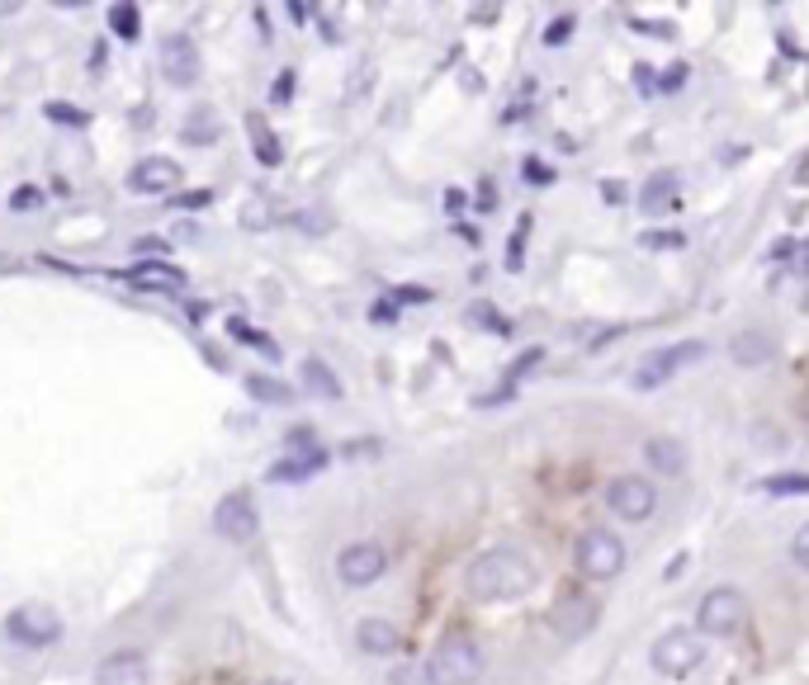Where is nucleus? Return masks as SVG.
Returning <instances> with one entry per match:
<instances>
[{
  "label": "nucleus",
  "mask_w": 809,
  "mask_h": 685,
  "mask_svg": "<svg viewBox=\"0 0 809 685\" xmlns=\"http://www.w3.org/2000/svg\"><path fill=\"white\" fill-rule=\"evenodd\" d=\"M464 587L474 601L483 605H502V601H521L525 591H535V563L525 558L521 549L511 544H497V549H483L464 573Z\"/></svg>",
  "instance_id": "f257e3e1"
},
{
  "label": "nucleus",
  "mask_w": 809,
  "mask_h": 685,
  "mask_svg": "<svg viewBox=\"0 0 809 685\" xmlns=\"http://www.w3.org/2000/svg\"><path fill=\"white\" fill-rule=\"evenodd\" d=\"M421 672H426V685H474L483 676V648L464 634H450L431 648Z\"/></svg>",
  "instance_id": "f03ea898"
},
{
  "label": "nucleus",
  "mask_w": 809,
  "mask_h": 685,
  "mask_svg": "<svg viewBox=\"0 0 809 685\" xmlns=\"http://www.w3.org/2000/svg\"><path fill=\"white\" fill-rule=\"evenodd\" d=\"M649 662H653V672L667 676V681H687V676L701 672V662H705V638L695 629H667V634L653 638Z\"/></svg>",
  "instance_id": "7ed1b4c3"
},
{
  "label": "nucleus",
  "mask_w": 809,
  "mask_h": 685,
  "mask_svg": "<svg viewBox=\"0 0 809 685\" xmlns=\"http://www.w3.org/2000/svg\"><path fill=\"white\" fill-rule=\"evenodd\" d=\"M624 544H620V534H610V530H582L578 534V544H573V563H578V573L587 577V581H610V577H620L624 573Z\"/></svg>",
  "instance_id": "20e7f679"
},
{
  "label": "nucleus",
  "mask_w": 809,
  "mask_h": 685,
  "mask_svg": "<svg viewBox=\"0 0 809 685\" xmlns=\"http://www.w3.org/2000/svg\"><path fill=\"white\" fill-rule=\"evenodd\" d=\"M748 624V601L738 587H715L701 596V610H695V634L705 638H734Z\"/></svg>",
  "instance_id": "39448f33"
},
{
  "label": "nucleus",
  "mask_w": 809,
  "mask_h": 685,
  "mask_svg": "<svg viewBox=\"0 0 809 685\" xmlns=\"http://www.w3.org/2000/svg\"><path fill=\"white\" fill-rule=\"evenodd\" d=\"M383 573H389V549L374 544V539H355L336 558V577H341V587H350V591L374 587Z\"/></svg>",
  "instance_id": "423d86ee"
},
{
  "label": "nucleus",
  "mask_w": 809,
  "mask_h": 685,
  "mask_svg": "<svg viewBox=\"0 0 809 685\" xmlns=\"http://www.w3.org/2000/svg\"><path fill=\"white\" fill-rule=\"evenodd\" d=\"M701 354H705V340H677V346H663V350L644 354V364L634 369V388H639V393H649V388H663V383L673 378L681 364L701 360Z\"/></svg>",
  "instance_id": "0eeeda50"
},
{
  "label": "nucleus",
  "mask_w": 809,
  "mask_h": 685,
  "mask_svg": "<svg viewBox=\"0 0 809 685\" xmlns=\"http://www.w3.org/2000/svg\"><path fill=\"white\" fill-rule=\"evenodd\" d=\"M653 506H658V492H653L649 478L624 473V478H616V482L606 488V510H610V516H620V520H630V525L649 520Z\"/></svg>",
  "instance_id": "6e6552de"
},
{
  "label": "nucleus",
  "mask_w": 809,
  "mask_h": 685,
  "mask_svg": "<svg viewBox=\"0 0 809 685\" xmlns=\"http://www.w3.org/2000/svg\"><path fill=\"white\" fill-rule=\"evenodd\" d=\"M213 530H218L223 539H233V544H247V539H255V530H261V516H255L251 496L247 492H227L218 510H213Z\"/></svg>",
  "instance_id": "1a4fd4ad"
},
{
  "label": "nucleus",
  "mask_w": 809,
  "mask_h": 685,
  "mask_svg": "<svg viewBox=\"0 0 809 685\" xmlns=\"http://www.w3.org/2000/svg\"><path fill=\"white\" fill-rule=\"evenodd\" d=\"M5 634L14 638V644H24V648H48L52 638L62 634V624H57V615L48 605H20L5 620Z\"/></svg>",
  "instance_id": "9d476101"
},
{
  "label": "nucleus",
  "mask_w": 809,
  "mask_h": 685,
  "mask_svg": "<svg viewBox=\"0 0 809 685\" xmlns=\"http://www.w3.org/2000/svg\"><path fill=\"white\" fill-rule=\"evenodd\" d=\"M199 71H204V62H199L194 38L190 34H166L162 38V76L185 91V85L199 81Z\"/></svg>",
  "instance_id": "9b49d317"
},
{
  "label": "nucleus",
  "mask_w": 809,
  "mask_h": 685,
  "mask_svg": "<svg viewBox=\"0 0 809 685\" xmlns=\"http://www.w3.org/2000/svg\"><path fill=\"white\" fill-rule=\"evenodd\" d=\"M549 624H554V634H559V638H582V634H592V624H596V601H592V596H582V591L563 596V601L554 605Z\"/></svg>",
  "instance_id": "f8f14e48"
},
{
  "label": "nucleus",
  "mask_w": 809,
  "mask_h": 685,
  "mask_svg": "<svg viewBox=\"0 0 809 685\" xmlns=\"http://www.w3.org/2000/svg\"><path fill=\"white\" fill-rule=\"evenodd\" d=\"M176 184H180V166L170 156H147V161H138L128 170V190L133 194H166Z\"/></svg>",
  "instance_id": "ddd939ff"
},
{
  "label": "nucleus",
  "mask_w": 809,
  "mask_h": 685,
  "mask_svg": "<svg viewBox=\"0 0 809 685\" xmlns=\"http://www.w3.org/2000/svg\"><path fill=\"white\" fill-rule=\"evenodd\" d=\"M355 644H360V652H369V658H393V652L403 648V634H397L393 620L369 615V620L355 624Z\"/></svg>",
  "instance_id": "4468645a"
},
{
  "label": "nucleus",
  "mask_w": 809,
  "mask_h": 685,
  "mask_svg": "<svg viewBox=\"0 0 809 685\" xmlns=\"http://www.w3.org/2000/svg\"><path fill=\"white\" fill-rule=\"evenodd\" d=\"M644 464L653 468V473H663V478H681V473H687V464H691V454H687V445H681L677 435H653L644 445Z\"/></svg>",
  "instance_id": "2eb2a0df"
},
{
  "label": "nucleus",
  "mask_w": 809,
  "mask_h": 685,
  "mask_svg": "<svg viewBox=\"0 0 809 685\" xmlns=\"http://www.w3.org/2000/svg\"><path fill=\"white\" fill-rule=\"evenodd\" d=\"M133 289H152V293H180L185 284V269H176V265H166V261H142V265H133L123 275Z\"/></svg>",
  "instance_id": "dca6fc26"
},
{
  "label": "nucleus",
  "mask_w": 809,
  "mask_h": 685,
  "mask_svg": "<svg viewBox=\"0 0 809 685\" xmlns=\"http://www.w3.org/2000/svg\"><path fill=\"white\" fill-rule=\"evenodd\" d=\"M95 685H147L142 652H114V658H105L95 672Z\"/></svg>",
  "instance_id": "f3484780"
},
{
  "label": "nucleus",
  "mask_w": 809,
  "mask_h": 685,
  "mask_svg": "<svg viewBox=\"0 0 809 685\" xmlns=\"http://www.w3.org/2000/svg\"><path fill=\"white\" fill-rule=\"evenodd\" d=\"M729 354H734V364L758 369V364H772L776 360V346H772V336H762V332H738L729 340Z\"/></svg>",
  "instance_id": "a211bd4d"
},
{
  "label": "nucleus",
  "mask_w": 809,
  "mask_h": 685,
  "mask_svg": "<svg viewBox=\"0 0 809 685\" xmlns=\"http://www.w3.org/2000/svg\"><path fill=\"white\" fill-rule=\"evenodd\" d=\"M298 378H304V388L312 393V397H322V402H336L341 393V378L326 369V360H304V369H298Z\"/></svg>",
  "instance_id": "6ab92c4d"
},
{
  "label": "nucleus",
  "mask_w": 809,
  "mask_h": 685,
  "mask_svg": "<svg viewBox=\"0 0 809 685\" xmlns=\"http://www.w3.org/2000/svg\"><path fill=\"white\" fill-rule=\"evenodd\" d=\"M677 176L673 170H663V176H653L644 190H639V208L644 213H663V208H677Z\"/></svg>",
  "instance_id": "aec40b11"
},
{
  "label": "nucleus",
  "mask_w": 809,
  "mask_h": 685,
  "mask_svg": "<svg viewBox=\"0 0 809 685\" xmlns=\"http://www.w3.org/2000/svg\"><path fill=\"white\" fill-rule=\"evenodd\" d=\"M326 454H289V459H279L275 468H270V482H304L312 473H322Z\"/></svg>",
  "instance_id": "412c9836"
},
{
  "label": "nucleus",
  "mask_w": 809,
  "mask_h": 685,
  "mask_svg": "<svg viewBox=\"0 0 809 685\" xmlns=\"http://www.w3.org/2000/svg\"><path fill=\"white\" fill-rule=\"evenodd\" d=\"M247 393H251V397H261V402H270V407L294 402V388H289V383L265 378V374H251V378H247Z\"/></svg>",
  "instance_id": "4be33fe9"
},
{
  "label": "nucleus",
  "mask_w": 809,
  "mask_h": 685,
  "mask_svg": "<svg viewBox=\"0 0 809 685\" xmlns=\"http://www.w3.org/2000/svg\"><path fill=\"white\" fill-rule=\"evenodd\" d=\"M251 152H255V161H265V166H279V142H275V133L261 123V119H251Z\"/></svg>",
  "instance_id": "5701e85b"
},
{
  "label": "nucleus",
  "mask_w": 809,
  "mask_h": 685,
  "mask_svg": "<svg viewBox=\"0 0 809 685\" xmlns=\"http://www.w3.org/2000/svg\"><path fill=\"white\" fill-rule=\"evenodd\" d=\"M766 496H809V473H772L762 482Z\"/></svg>",
  "instance_id": "b1692460"
},
{
  "label": "nucleus",
  "mask_w": 809,
  "mask_h": 685,
  "mask_svg": "<svg viewBox=\"0 0 809 685\" xmlns=\"http://www.w3.org/2000/svg\"><path fill=\"white\" fill-rule=\"evenodd\" d=\"M109 28L119 38H138V5H128V0H119V5H109Z\"/></svg>",
  "instance_id": "393cba45"
},
{
  "label": "nucleus",
  "mask_w": 809,
  "mask_h": 685,
  "mask_svg": "<svg viewBox=\"0 0 809 685\" xmlns=\"http://www.w3.org/2000/svg\"><path fill=\"white\" fill-rule=\"evenodd\" d=\"M468 317H478L488 332H497V336H511V322L502 317L497 308H488V303H468Z\"/></svg>",
  "instance_id": "a878e982"
},
{
  "label": "nucleus",
  "mask_w": 809,
  "mask_h": 685,
  "mask_svg": "<svg viewBox=\"0 0 809 685\" xmlns=\"http://www.w3.org/2000/svg\"><path fill=\"white\" fill-rule=\"evenodd\" d=\"M34 208H43V190L38 184H20L10 194V213H34Z\"/></svg>",
  "instance_id": "bb28decb"
},
{
  "label": "nucleus",
  "mask_w": 809,
  "mask_h": 685,
  "mask_svg": "<svg viewBox=\"0 0 809 685\" xmlns=\"http://www.w3.org/2000/svg\"><path fill=\"white\" fill-rule=\"evenodd\" d=\"M639 247H649V251H681V247H687V237H681V232H644V237H639Z\"/></svg>",
  "instance_id": "cd10ccee"
},
{
  "label": "nucleus",
  "mask_w": 809,
  "mask_h": 685,
  "mask_svg": "<svg viewBox=\"0 0 809 685\" xmlns=\"http://www.w3.org/2000/svg\"><path fill=\"white\" fill-rule=\"evenodd\" d=\"M270 223H275V213H270V204H265V199H251L247 213H241V227H251V232H255V227H270Z\"/></svg>",
  "instance_id": "c85d7f7f"
},
{
  "label": "nucleus",
  "mask_w": 809,
  "mask_h": 685,
  "mask_svg": "<svg viewBox=\"0 0 809 685\" xmlns=\"http://www.w3.org/2000/svg\"><path fill=\"white\" fill-rule=\"evenodd\" d=\"M790 563L800 567V573H809V525H800V530L790 534Z\"/></svg>",
  "instance_id": "c756f323"
},
{
  "label": "nucleus",
  "mask_w": 809,
  "mask_h": 685,
  "mask_svg": "<svg viewBox=\"0 0 809 685\" xmlns=\"http://www.w3.org/2000/svg\"><path fill=\"white\" fill-rule=\"evenodd\" d=\"M43 113H48L52 123H71V128H85V123H91V119H85V109H76V105H48Z\"/></svg>",
  "instance_id": "7c9ffc66"
},
{
  "label": "nucleus",
  "mask_w": 809,
  "mask_h": 685,
  "mask_svg": "<svg viewBox=\"0 0 809 685\" xmlns=\"http://www.w3.org/2000/svg\"><path fill=\"white\" fill-rule=\"evenodd\" d=\"M539 364H545V350H539V346H531V350H525V354H521V360H516V364H511V374H507V383H516V378H525V374H531V369H539Z\"/></svg>",
  "instance_id": "2f4dec72"
},
{
  "label": "nucleus",
  "mask_w": 809,
  "mask_h": 685,
  "mask_svg": "<svg viewBox=\"0 0 809 685\" xmlns=\"http://www.w3.org/2000/svg\"><path fill=\"white\" fill-rule=\"evenodd\" d=\"M573 24H578V14H559L549 28H545V43L549 48H559V43H568V34H573Z\"/></svg>",
  "instance_id": "473e14b6"
},
{
  "label": "nucleus",
  "mask_w": 809,
  "mask_h": 685,
  "mask_svg": "<svg viewBox=\"0 0 809 685\" xmlns=\"http://www.w3.org/2000/svg\"><path fill=\"white\" fill-rule=\"evenodd\" d=\"M185 137H190V142H213V119H209L204 109H199L194 119L185 123Z\"/></svg>",
  "instance_id": "72a5a7b5"
},
{
  "label": "nucleus",
  "mask_w": 809,
  "mask_h": 685,
  "mask_svg": "<svg viewBox=\"0 0 809 685\" xmlns=\"http://www.w3.org/2000/svg\"><path fill=\"white\" fill-rule=\"evenodd\" d=\"M227 332H233L237 340H247V346H261L265 354H275V346H270V340H265L261 332H251V326H241V322H227Z\"/></svg>",
  "instance_id": "f704fd0d"
},
{
  "label": "nucleus",
  "mask_w": 809,
  "mask_h": 685,
  "mask_svg": "<svg viewBox=\"0 0 809 685\" xmlns=\"http://www.w3.org/2000/svg\"><path fill=\"white\" fill-rule=\"evenodd\" d=\"M369 322H379V326H393V322H397V303H393V298H379V303L369 308Z\"/></svg>",
  "instance_id": "c9c22d12"
},
{
  "label": "nucleus",
  "mask_w": 809,
  "mask_h": 685,
  "mask_svg": "<svg viewBox=\"0 0 809 685\" xmlns=\"http://www.w3.org/2000/svg\"><path fill=\"white\" fill-rule=\"evenodd\" d=\"M525 180H531V184H554V170L539 161V156H531V161H525Z\"/></svg>",
  "instance_id": "e433bc0d"
},
{
  "label": "nucleus",
  "mask_w": 809,
  "mask_h": 685,
  "mask_svg": "<svg viewBox=\"0 0 809 685\" xmlns=\"http://www.w3.org/2000/svg\"><path fill=\"white\" fill-rule=\"evenodd\" d=\"M133 255H152V261H156V255H166V241L162 237H138L133 241Z\"/></svg>",
  "instance_id": "4c0bfd02"
},
{
  "label": "nucleus",
  "mask_w": 809,
  "mask_h": 685,
  "mask_svg": "<svg viewBox=\"0 0 809 685\" xmlns=\"http://www.w3.org/2000/svg\"><path fill=\"white\" fill-rule=\"evenodd\" d=\"M681 81H687V67H673V71H667V76H658V95H673Z\"/></svg>",
  "instance_id": "58836bf2"
},
{
  "label": "nucleus",
  "mask_w": 809,
  "mask_h": 685,
  "mask_svg": "<svg viewBox=\"0 0 809 685\" xmlns=\"http://www.w3.org/2000/svg\"><path fill=\"white\" fill-rule=\"evenodd\" d=\"M209 199H213L209 190H190V194H180V199H176V208H204Z\"/></svg>",
  "instance_id": "ea45409f"
},
{
  "label": "nucleus",
  "mask_w": 809,
  "mask_h": 685,
  "mask_svg": "<svg viewBox=\"0 0 809 685\" xmlns=\"http://www.w3.org/2000/svg\"><path fill=\"white\" fill-rule=\"evenodd\" d=\"M634 85H639L644 95H658V81H653V71H649V67H639V71H634Z\"/></svg>",
  "instance_id": "a19ab883"
},
{
  "label": "nucleus",
  "mask_w": 809,
  "mask_h": 685,
  "mask_svg": "<svg viewBox=\"0 0 809 685\" xmlns=\"http://www.w3.org/2000/svg\"><path fill=\"white\" fill-rule=\"evenodd\" d=\"M298 223H304L308 232H326V227H332V218H326V213H304Z\"/></svg>",
  "instance_id": "79ce46f5"
},
{
  "label": "nucleus",
  "mask_w": 809,
  "mask_h": 685,
  "mask_svg": "<svg viewBox=\"0 0 809 685\" xmlns=\"http://www.w3.org/2000/svg\"><path fill=\"white\" fill-rule=\"evenodd\" d=\"M426 298H431V289H397L393 303H426Z\"/></svg>",
  "instance_id": "37998d69"
},
{
  "label": "nucleus",
  "mask_w": 809,
  "mask_h": 685,
  "mask_svg": "<svg viewBox=\"0 0 809 685\" xmlns=\"http://www.w3.org/2000/svg\"><path fill=\"white\" fill-rule=\"evenodd\" d=\"M289 91H294V71H284V76L275 81V105H284V99H289Z\"/></svg>",
  "instance_id": "c03bdc74"
},
{
  "label": "nucleus",
  "mask_w": 809,
  "mask_h": 685,
  "mask_svg": "<svg viewBox=\"0 0 809 685\" xmlns=\"http://www.w3.org/2000/svg\"><path fill=\"white\" fill-rule=\"evenodd\" d=\"M445 208L454 213V218H460V213H464V190H450V194H445Z\"/></svg>",
  "instance_id": "a18cd8bd"
},
{
  "label": "nucleus",
  "mask_w": 809,
  "mask_h": 685,
  "mask_svg": "<svg viewBox=\"0 0 809 685\" xmlns=\"http://www.w3.org/2000/svg\"><path fill=\"white\" fill-rule=\"evenodd\" d=\"M393 685H426V672H421V676H417V672H397Z\"/></svg>",
  "instance_id": "49530a36"
},
{
  "label": "nucleus",
  "mask_w": 809,
  "mask_h": 685,
  "mask_svg": "<svg viewBox=\"0 0 809 685\" xmlns=\"http://www.w3.org/2000/svg\"><path fill=\"white\" fill-rule=\"evenodd\" d=\"M460 81H464V91H483V76H478V71H464Z\"/></svg>",
  "instance_id": "de8ad7c7"
},
{
  "label": "nucleus",
  "mask_w": 809,
  "mask_h": 685,
  "mask_svg": "<svg viewBox=\"0 0 809 685\" xmlns=\"http://www.w3.org/2000/svg\"><path fill=\"white\" fill-rule=\"evenodd\" d=\"M602 194L610 199V204H620V199H624V190H620V184H616V180H610V184H602Z\"/></svg>",
  "instance_id": "09e8293b"
},
{
  "label": "nucleus",
  "mask_w": 809,
  "mask_h": 685,
  "mask_svg": "<svg viewBox=\"0 0 809 685\" xmlns=\"http://www.w3.org/2000/svg\"><path fill=\"white\" fill-rule=\"evenodd\" d=\"M289 14H294V24H304L308 14H312V5H298V0H294V5H289Z\"/></svg>",
  "instance_id": "8fccbe9b"
},
{
  "label": "nucleus",
  "mask_w": 809,
  "mask_h": 685,
  "mask_svg": "<svg viewBox=\"0 0 809 685\" xmlns=\"http://www.w3.org/2000/svg\"><path fill=\"white\" fill-rule=\"evenodd\" d=\"M261 685H289V681H261Z\"/></svg>",
  "instance_id": "3c124183"
}]
</instances>
